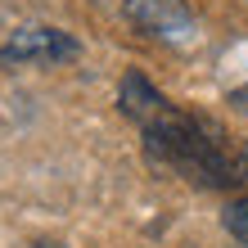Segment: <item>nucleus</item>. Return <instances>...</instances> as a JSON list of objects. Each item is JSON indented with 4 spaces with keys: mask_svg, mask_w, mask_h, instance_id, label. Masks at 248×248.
<instances>
[{
    "mask_svg": "<svg viewBox=\"0 0 248 248\" xmlns=\"http://www.w3.org/2000/svg\"><path fill=\"white\" fill-rule=\"evenodd\" d=\"M126 23L149 41H167V46H185L194 36V9L185 0H122Z\"/></svg>",
    "mask_w": 248,
    "mask_h": 248,
    "instance_id": "obj_3",
    "label": "nucleus"
},
{
    "mask_svg": "<svg viewBox=\"0 0 248 248\" xmlns=\"http://www.w3.org/2000/svg\"><path fill=\"white\" fill-rule=\"evenodd\" d=\"M230 104L239 113H248V86H235V91H230Z\"/></svg>",
    "mask_w": 248,
    "mask_h": 248,
    "instance_id": "obj_6",
    "label": "nucleus"
},
{
    "mask_svg": "<svg viewBox=\"0 0 248 248\" xmlns=\"http://www.w3.org/2000/svg\"><path fill=\"white\" fill-rule=\"evenodd\" d=\"M36 248H54V244H36Z\"/></svg>",
    "mask_w": 248,
    "mask_h": 248,
    "instance_id": "obj_7",
    "label": "nucleus"
},
{
    "mask_svg": "<svg viewBox=\"0 0 248 248\" xmlns=\"http://www.w3.org/2000/svg\"><path fill=\"white\" fill-rule=\"evenodd\" d=\"M221 221H226V230H230V235H235L239 244H248V199H235V203L226 208V217H221Z\"/></svg>",
    "mask_w": 248,
    "mask_h": 248,
    "instance_id": "obj_5",
    "label": "nucleus"
},
{
    "mask_svg": "<svg viewBox=\"0 0 248 248\" xmlns=\"http://www.w3.org/2000/svg\"><path fill=\"white\" fill-rule=\"evenodd\" d=\"M81 46L72 41L63 27H46V23H32V27H18L5 46H0V68H27V63H68L77 59Z\"/></svg>",
    "mask_w": 248,
    "mask_h": 248,
    "instance_id": "obj_2",
    "label": "nucleus"
},
{
    "mask_svg": "<svg viewBox=\"0 0 248 248\" xmlns=\"http://www.w3.org/2000/svg\"><path fill=\"white\" fill-rule=\"evenodd\" d=\"M118 104H122V113H126V118L136 122L140 131H149V126L171 108V99H167L163 91H154V86L144 81L140 72H126L122 86H118Z\"/></svg>",
    "mask_w": 248,
    "mask_h": 248,
    "instance_id": "obj_4",
    "label": "nucleus"
},
{
    "mask_svg": "<svg viewBox=\"0 0 248 248\" xmlns=\"http://www.w3.org/2000/svg\"><path fill=\"white\" fill-rule=\"evenodd\" d=\"M144 149H149L154 163L171 167L176 176L194 185H208V189L248 185V149H239L208 118H194L176 104L144 131Z\"/></svg>",
    "mask_w": 248,
    "mask_h": 248,
    "instance_id": "obj_1",
    "label": "nucleus"
}]
</instances>
